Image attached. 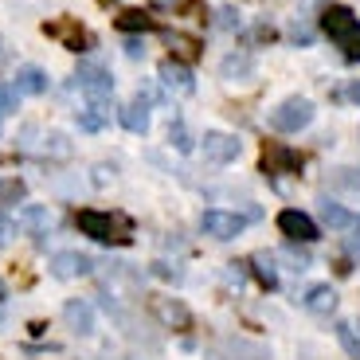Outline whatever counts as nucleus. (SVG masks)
I'll return each instance as SVG.
<instances>
[{"label": "nucleus", "instance_id": "nucleus-1", "mask_svg": "<svg viewBox=\"0 0 360 360\" xmlns=\"http://www.w3.org/2000/svg\"><path fill=\"white\" fill-rule=\"evenodd\" d=\"M321 32L329 36V44L341 47V55L349 63H360V16L345 4H329L321 12Z\"/></svg>", "mask_w": 360, "mask_h": 360}, {"label": "nucleus", "instance_id": "nucleus-2", "mask_svg": "<svg viewBox=\"0 0 360 360\" xmlns=\"http://www.w3.org/2000/svg\"><path fill=\"white\" fill-rule=\"evenodd\" d=\"M82 235H90L94 243H129L134 239V224L129 216L122 212H98V207H82L79 216H75Z\"/></svg>", "mask_w": 360, "mask_h": 360}, {"label": "nucleus", "instance_id": "nucleus-3", "mask_svg": "<svg viewBox=\"0 0 360 360\" xmlns=\"http://www.w3.org/2000/svg\"><path fill=\"white\" fill-rule=\"evenodd\" d=\"M314 122V102L294 94V98L278 102V106L270 110V126L278 129V134H297V129H306Z\"/></svg>", "mask_w": 360, "mask_h": 360}, {"label": "nucleus", "instance_id": "nucleus-4", "mask_svg": "<svg viewBox=\"0 0 360 360\" xmlns=\"http://www.w3.org/2000/svg\"><path fill=\"white\" fill-rule=\"evenodd\" d=\"M44 36L55 39L59 47H67V51H86L90 47V32L79 24L75 16H55L44 24Z\"/></svg>", "mask_w": 360, "mask_h": 360}, {"label": "nucleus", "instance_id": "nucleus-5", "mask_svg": "<svg viewBox=\"0 0 360 360\" xmlns=\"http://www.w3.org/2000/svg\"><path fill=\"white\" fill-rule=\"evenodd\" d=\"M243 227H247V216H239V212H219V207H212V212L200 216V231L212 235V239H219V243L243 235Z\"/></svg>", "mask_w": 360, "mask_h": 360}, {"label": "nucleus", "instance_id": "nucleus-6", "mask_svg": "<svg viewBox=\"0 0 360 360\" xmlns=\"http://www.w3.org/2000/svg\"><path fill=\"white\" fill-rule=\"evenodd\" d=\"M153 317L172 333H188L192 329V309L180 297H153Z\"/></svg>", "mask_w": 360, "mask_h": 360}, {"label": "nucleus", "instance_id": "nucleus-7", "mask_svg": "<svg viewBox=\"0 0 360 360\" xmlns=\"http://www.w3.org/2000/svg\"><path fill=\"white\" fill-rule=\"evenodd\" d=\"M278 231L286 235L290 243H314L317 239V224L306 216V212H297V207L278 212Z\"/></svg>", "mask_w": 360, "mask_h": 360}, {"label": "nucleus", "instance_id": "nucleus-8", "mask_svg": "<svg viewBox=\"0 0 360 360\" xmlns=\"http://www.w3.org/2000/svg\"><path fill=\"white\" fill-rule=\"evenodd\" d=\"M200 141H204V157L216 161V165H227V161H235V157L243 153V141L231 137V134H219V129H207Z\"/></svg>", "mask_w": 360, "mask_h": 360}, {"label": "nucleus", "instance_id": "nucleus-9", "mask_svg": "<svg viewBox=\"0 0 360 360\" xmlns=\"http://www.w3.org/2000/svg\"><path fill=\"white\" fill-rule=\"evenodd\" d=\"M75 79H79L82 94L94 98V102H106L110 94H114V79H110V71H102V67H94V63H82Z\"/></svg>", "mask_w": 360, "mask_h": 360}, {"label": "nucleus", "instance_id": "nucleus-10", "mask_svg": "<svg viewBox=\"0 0 360 360\" xmlns=\"http://www.w3.org/2000/svg\"><path fill=\"white\" fill-rule=\"evenodd\" d=\"M157 75H161V82L169 90H176V94H192L196 90V79H192L188 63H180V59H161V67H157Z\"/></svg>", "mask_w": 360, "mask_h": 360}, {"label": "nucleus", "instance_id": "nucleus-11", "mask_svg": "<svg viewBox=\"0 0 360 360\" xmlns=\"http://www.w3.org/2000/svg\"><path fill=\"white\" fill-rule=\"evenodd\" d=\"M90 270H94V262H90V255H82V251H59L51 259L55 278H82V274H90Z\"/></svg>", "mask_w": 360, "mask_h": 360}, {"label": "nucleus", "instance_id": "nucleus-12", "mask_svg": "<svg viewBox=\"0 0 360 360\" xmlns=\"http://www.w3.org/2000/svg\"><path fill=\"white\" fill-rule=\"evenodd\" d=\"M262 169L266 172H302V157H297L294 149H286V145L270 141L266 149H262Z\"/></svg>", "mask_w": 360, "mask_h": 360}, {"label": "nucleus", "instance_id": "nucleus-13", "mask_svg": "<svg viewBox=\"0 0 360 360\" xmlns=\"http://www.w3.org/2000/svg\"><path fill=\"white\" fill-rule=\"evenodd\" d=\"M47 71H39V67H20L16 79H12V90L16 94H24V98H39V94H47Z\"/></svg>", "mask_w": 360, "mask_h": 360}, {"label": "nucleus", "instance_id": "nucleus-14", "mask_svg": "<svg viewBox=\"0 0 360 360\" xmlns=\"http://www.w3.org/2000/svg\"><path fill=\"white\" fill-rule=\"evenodd\" d=\"M302 302H306V309H309V314H317V317H329V314L337 309V290L329 286V282H321V286H309Z\"/></svg>", "mask_w": 360, "mask_h": 360}, {"label": "nucleus", "instance_id": "nucleus-15", "mask_svg": "<svg viewBox=\"0 0 360 360\" xmlns=\"http://www.w3.org/2000/svg\"><path fill=\"white\" fill-rule=\"evenodd\" d=\"M63 321L71 325L75 333H82V337L94 333V309H90L82 297H71V302L63 306Z\"/></svg>", "mask_w": 360, "mask_h": 360}, {"label": "nucleus", "instance_id": "nucleus-16", "mask_svg": "<svg viewBox=\"0 0 360 360\" xmlns=\"http://www.w3.org/2000/svg\"><path fill=\"white\" fill-rule=\"evenodd\" d=\"M165 44H169L172 59H180V63H192V59H200V39L188 36V32H165Z\"/></svg>", "mask_w": 360, "mask_h": 360}, {"label": "nucleus", "instance_id": "nucleus-17", "mask_svg": "<svg viewBox=\"0 0 360 360\" xmlns=\"http://www.w3.org/2000/svg\"><path fill=\"white\" fill-rule=\"evenodd\" d=\"M117 117H122V126H126L129 134H149V102L145 98L126 102V106L117 110Z\"/></svg>", "mask_w": 360, "mask_h": 360}, {"label": "nucleus", "instance_id": "nucleus-18", "mask_svg": "<svg viewBox=\"0 0 360 360\" xmlns=\"http://www.w3.org/2000/svg\"><path fill=\"white\" fill-rule=\"evenodd\" d=\"M114 24H117V32H126V36H137V32H153L157 20L149 16L145 8H126L122 16L114 20Z\"/></svg>", "mask_w": 360, "mask_h": 360}, {"label": "nucleus", "instance_id": "nucleus-19", "mask_svg": "<svg viewBox=\"0 0 360 360\" xmlns=\"http://www.w3.org/2000/svg\"><path fill=\"white\" fill-rule=\"evenodd\" d=\"M219 75L231 79V82H243V79H251V75H255V59H251V55H243V51H231L224 63H219Z\"/></svg>", "mask_w": 360, "mask_h": 360}, {"label": "nucleus", "instance_id": "nucleus-20", "mask_svg": "<svg viewBox=\"0 0 360 360\" xmlns=\"http://www.w3.org/2000/svg\"><path fill=\"white\" fill-rule=\"evenodd\" d=\"M102 126H110V110H106V102H94V98H90L86 106L79 110V129H86V134H98Z\"/></svg>", "mask_w": 360, "mask_h": 360}, {"label": "nucleus", "instance_id": "nucleus-21", "mask_svg": "<svg viewBox=\"0 0 360 360\" xmlns=\"http://www.w3.org/2000/svg\"><path fill=\"white\" fill-rule=\"evenodd\" d=\"M251 274L259 278V286H266V290H274L278 286V270H274V255H266V251H259V255H251Z\"/></svg>", "mask_w": 360, "mask_h": 360}, {"label": "nucleus", "instance_id": "nucleus-22", "mask_svg": "<svg viewBox=\"0 0 360 360\" xmlns=\"http://www.w3.org/2000/svg\"><path fill=\"white\" fill-rule=\"evenodd\" d=\"M20 227H24L27 235H47V227H51V216H47V207H39V204L20 207Z\"/></svg>", "mask_w": 360, "mask_h": 360}, {"label": "nucleus", "instance_id": "nucleus-23", "mask_svg": "<svg viewBox=\"0 0 360 360\" xmlns=\"http://www.w3.org/2000/svg\"><path fill=\"white\" fill-rule=\"evenodd\" d=\"M321 224L329 227V231H349L352 212H345L341 204H329V200H325V204H321Z\"/></svg>", "mask_w": 360, "mask_h": 360}, {"label": "nucleus", "instance_id": "nucleus-24", "mask_svg": "<svg viewBox=\"0 0 360 360\" xmlns=\"http://www.w3.org/2000/svg\"><path fill=\"white\" fill-rule=\"evenodd\" d=\"M24 180L20 176H0V204H20L24 200Z\"/></svg>", "mask_w": 360, "mask_h": 360}, {"label": "nucleus", "instance_id": "nucleus-25", "mask_svg": "<svg viewBox=\"0 0 360 360\" xmlns=\"http://www.w3.org/2000/svg\"><path fill=\"white\" fill-rule=\"evenodd\" d=\"M337 337H341V345H345V352H349L352 360H360V333H356V325H337Z\"/></svg>", "mask_w": 360, "mask_h": 360}, {"label": "nucleus", "instance_id": "nucleus-26", "mask_svg": "<svg viewBox=\"0 0 360 360\" xmlns=\"http://www.w3.org/2000/svg\"><path fill=\"white\" fill-rule=\"evenodd\" d=\"M169 141L176 145L180 153H192V134H188L184 122H172V126H169Z\"/></svg>", "mask_w": 360, "mask_h": 360}, {"label": "nucleus", "instance_id": "nucleus-27", "mask_svg": "<svg viewBox=\"0 0 360 360\" xmlns=\"http://www.w3.org/2000/svg\"><path fill=\"white\" fill-rule=\"evenodd\" d=\"M16 98H20L16 90H12V86H4V82H0V117H8L12 110H16Z\"/></svg>", "mask_w": 360, "mask_h": 360}, {"label": "nucleus", "instance_id": "nucleus-28", "mask_svg": "<svg viewBox=\"0 0 360 360\" xmlns=\"http://www.w3.org/2000/svg\"><path fill=\"white\" fill-rule=\"evenodd\" d=\"M180 12H184V16H192V20H204V4H200V0H184V4H180Z\"/></svg>", "mask_w": 360, "mask_h": 360}, {"label": "nucleus", "instance_id": "nucleus-29", "mask_svg": "<svg viewBox=\"0 0 360 360\" xmlns=\"http://www.w3.org/2000/svg\"><path fill=\"white\" fill-rule=\"evenodd\" d=\"M12 231H16V224H12L8 216H0V247H4V243L12 239Z\"/></svg>", "mask_w": 360, "mask_h": 360}, {"label": "nucleus", "instance_id": "nucleus-30", "mask_svg": "<svg viewBox=\"0 0 360 360\" xmlns=\"http://www.w3.org/2000/svg\"><path fill=\"white\" fill-rule=\"evenodd\" d=\"M219 24H224V27H239V12L224 8V12H219Z\"/></svg>", "mask_w": 360, "mask_h": 360}, {"label": "nucleus", "instance_id": "nucleus-31", "mask_svg": "<svg viewBox=\"0 0 360 360\" xmlns=\"http://www.w3.org/2000/svg\"><path fill=\"white\" fill-rule=\"evenodd\" d=\"M126 55H129V59H141V55H145V44H141V39H129V44H126Z\"/></svg>", "mask_w": 360, "mask_h": 360}, {"label": "nucleus", "instance_id": "nucleus-32", "mask_svg": "<svg viewBox=\"0 0 360 360\" xmlns=\"http://www.w3.org/2000/svg\"><path fill=\"white\" fill-rule=\"evenodd\" d=\"M349 247H360V216H352V224H349Z\"/></svg>", "mask_w": 360, "mask_h": 360}, {"label": "nucleus", "instance_id": "nucleus-33", "mask_svg": "<svg viewBox=\"0 0 360 360\" xmlns=\"http://www.w3.org/2000/svg\"><path fill=\"white\" fill-rule=\"evenodd\" d=\"M345 98H349V102H356V106H360V82H349V90H345Z\"/></svg>", "mask_w": 360, "mask_h": 360}, {"label": "nucleus", "instance_id": "nucleus-34", "mask_svg": "<svg viewBox=\"0 0 360 360\" xmlns=\"http://www.w3.org/2000/svg\"><path fill=\"white\" fill-rule=\"evenodd\" d=\"M341 180L349 184V188H360V176H352V169H341Z\"/></svg>", "mask_w": 360, "mask_h": 360}, {"label": "nucleus", "instance_id": "nucleus-35", "mask_svg": "<svg viewBox=\"0 0 360 360\" xmlns=\"http://www.w3.org/2000/svg\"><path fill=\"white\" fill-rule=\"evenodd\" d=\"M153 4H157V8H165V4H176V0H153Z\"/></svg>", "mask_w": 360, "mask_h": 360}, {"label": "nucleus", "instance_id": "nucleus-36", "mask_svg": "<svg viewBox=\"0 0 360 360\" xmlns=\"http://www.w3.org/2000/svg\"><path fill=\"white\" fill-rule=\"evenodd\" d=\"M98 4H114V0H98Z\"/></svg>", "mask_w": 360, "mask_h": 360}, {"label": "nucleus", "instance_id": "nucleus-37", "mask_svg": "<svg viewBox=\"0 0 360 360\" xmlns=\"http://www.w3.org/2000/svg\"><path fill=\"white\" fill-rule=\"evenodd\" d=\"M356 329H360V321H356Z\"/></svg>", "mask_w": 360, "mask_h": 360}]
</instances>
